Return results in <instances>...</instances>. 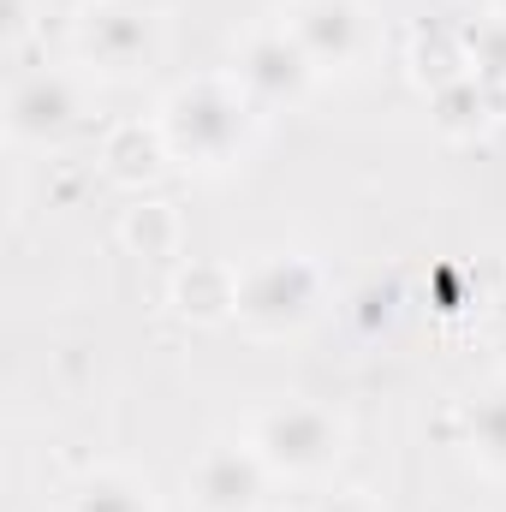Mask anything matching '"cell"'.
<instances>
[{
  "mask_svg": "<svg viewBox=\"0 0 506 512\" xmlns=\"http://www.w3.org/2000/svg\"><path fill=\"white\" fill-rule=\"evenodd\" d=\"M262 108L233 72H197L173 84L155 102V126L167 137V155L191 173H227L239 167L262 137Z\"/></svg>",
  "mask_w": 506,
  "mask_h": 512,
  "instance_id": "obj_1",
  "label": "cell"
},
{
  "mask_svg": "<svg viewBox=\"0 0 506 512\" xmlns=\"http://www.w3.org/2000/svg\"><path fill=\"white\" fill-rule=\"evenodd\" d=\"M459 36H465V66H471L477 90L489 96L495 120H506V12H483V18H471Z\"/></svg>",
  "mask_w": 506,
  "mask_h": 512,
  "instance_id": "obj_11",
  "label": "cell"
},
{
  "mask_svg": "<svg viewBox=\"0 0 506 512\" xmlns=\"http://www.w3.org/2000/svg\"><path fill=\"white\" fill-rule=\"evenodd\" d=\"M435 120H441L447 137H471V131H483L495 120V108H489V96L477 90V78H459V84L435 90Z\"/></svg>",
  "mask_w": 506,
  "mask_h": 512,
  "instance_id": "obj_15",
  "label": "cell"
},
{
  "mask_svg": "<svg viewBox=\"0 0 506 512\" xmlns=\"http://www.w3.org/2000/svg\"><path fill=\"white\" fill-rule=\"evenodd\" d=\"M489 346H495V358H501V370H506V292L495 298V310H489Z\"/></svg>",
  "mask_w": 506,
  "mask_h": 512,
  "instance_id": "obj_17",
  "label": "cell"
},
{
  "mask_svg": "<svg viewBox=\"0 0 506 512\" xmlns=\"http://www.w3.org/2000/svg\"><path fill=\"white\" fill-rule=\"evenodd\" d=\"M185 495L197 512H262L274 495V471L251 441H209L185 471Z\"/></svg>",
  "mask_w": 506,
  "mask_h": 512,
  "instance_id": "obj_8",
  "label": "cell"
},
{
  "mask_svg": "<svg viewBox=\"0 0 506 512\" xmlns=\"http://www.w3.org/2000/svg\"><path fill=\"white\" fill-rule=\"evenodd\" d=\"M161 48H167L161 12L143 0H90L72 30V54L96 78H143L161 60Z\"/></svg>",
  "mask_w": 506,
  "mask_h": 512,
  "instance_id": "obj_4",
  "label": "cell"
},
{
  "mask_svg": "<svg viewBox=\"0 0 506 512\" xmlns=\"http://www.w3.org/2000/svg\"><path fill=\"white\" fill-rule=\"evenodd\" d=\"M72 512H161V507H155V483L149 477H137L126 465H96L72 489Z\"/></svg>",
  "mask_w": 506,
  "mask_h": 512,
  "instance_id": "obj_12",
  "label": "cell"
},
{
  "mask_svg": "<svg viewBox=\"0 0 506 512\" xmlns=\"http://www.w3.org/2000/svg\"><path fill=\"white\" fill-rule=\"evenodd\" d=\"M173 310L197 328L239 322V268L233 262H191L173 280Z\"/></svg>",
  "mask_w": 506,
  "mask_h": 512,
  "instance_id": "obj_10",
  "label": "cell"
},
{
  "mask_svg": "<svg viewBox=\"0 0 506 512\" xmlns=\"http://www.w3.org/2000/svg\"><path fill=\"white\" fill-rule=\"evenodd\" d=\"M328 310V274L298 251L256 256L239 268V328L251 340H292Z\"/></svg>",
  "mask_w": 506,
  "mask_h": 512,
  "instance_id": "obj_3",
  "label": "cell"
},
{
  "mask_svg": "<svg viewBox=\"0 0 506 512\" xmlns=\"http://www.w3.org/2000/svg\"><path fill=\"white\" fill-rule=\"evenodd\" d=\"M465 453L483 477H506V382L465 405Z\"/></svg>",
  "mask_w": 506,
  "mask_h": 512,
  "instance_id": "obj_13",
  "label": "cell"
},
{
  "mask_svg": "<svg viewBox=\"0 0 506 512\" xmlns=\"http://www.w3.org/2000/svg\"><path fill=\"white\" fill-rule=\"evenodd\" d=\"M84 108H90V96H84L78 72L36 66V72H24L6 90V137L18 149H60L72 131L84 126Z\"/></svg>",
  "mask_w": 506,
  "mask_h": 512,
  "instance_id": "obj_7",
  "label": "cell"
},
{
  "mask_svg": "<svg viewBox=\"0 0 506 512\" xmlns=\"http://www.w3.org/2000/svg\"><path fill=\"white\" fill-rule=\"evenodd\" d=\"M280 24L292 30V42L310 54L322 78L358 72L376 48V24L364 0H280Z\"/></svg>",
  "mask_w": 506,
  "mask_h": 512,
  "instance_id": "obj_6",
  "label": "cell"
},
{
  "mask_svg": "<svg viewBox=\"0 0 506 512\" xmlns=\"http://www.w3.org/2000/svg\"><path fill=\"white\" fill-rule=\"evenodd\" d=\"M233 78L251 90V102L262 114H286V108H304L310 90L322 84V72L310 66V54L292 42V30L280 18L251 24L239 36V54H233Z\"/></svg>",
  "mask_w": 506,
  "mask_h": 512,
  "instance_id": "obj_5",
  "label": "cell"
},
{
  "mask_svg": "<svg viewBox=\"0 0 506 512\" xmlns=\"http://www.w3.org/2000/svg\"><path fill=\"white\" fill-rule=\"evenodd\" d=\"M304 512H381L364 489H334V495H316Z\"/></svg>",
  "mask_w": 506,
  "mask_h": 512,
  "instance_id": "obj_16",
  "label": "cell"
},
{
  "mask_svg": "<svg viewBox=\"0 0 506 512\" xmlns=\"http://www.w3.org/2000/svg\"><path fill=\"white\" fill-rule=\"evenodd\" d=\"M262 465L274 471V483H322L340 471L346 447H352V429L340 411L316 405V399H280V405H262L245 429Z\"/></svg>",
  "mask_w": 506,
  "mask_h": 512,
  "instance_id": "obj_2",
  "label": "cell"
},
{
  "mask_svg": "<svg viewBox=\"0 0 506 512\" xmlns=\"http://www.w3.org/2000/svg\"><path fill=\"white\" fill-rule=\"evenodd\" d=\"M179 239H185V221L161 197H137L120 215V245L137 256H179Z\"/></svg>",
  "mask_w": 506,
  "mask_h": 512,
  "instance_id": "obj_14",
  "label": "cell"
},
{
  "mask_svg": "<svg viewBox=\"0 0 506 512\" xmlns=\"http://www.w3.org/2000/svg\"><path fill=\"white\" fill-rule=\"evenodd\" d=\"M167 167H173V155H167V137L155 126V114L149 120H126V126H114L102 137V173L114 185H126V191L155 185Z\"/></svg>",
  "mask_w": 506,
  "mask_h": 512,
  "instance_id": "obj_9",
  "label": "cell"
}]
</instances>
